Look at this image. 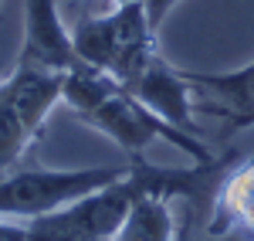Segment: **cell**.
<instances>
[{"instance_id":"obj_1","label":"cell","mask_w":254,"mask_h":241,"mask_svg":"<svg viewBox=\"0 0 254 241\" xmlns=\"http://www.w3.org/2000/svg\"><path fill=\"white\" fill-rule=\"evenodd\" d=\"M61 102L85 126H92L95 133L109 136L119 150H126L132 160L146 157V150L153 143H170L176 150H183L193 163L217 160V153L207 150V143H200V136L166 122L146 102H139L126 85H119L116 79H109L105 72H98L85 61H78L64 75V99Z\"/></svg>"},{"instance_id":"obj_2","label":"cell","mask_w":254,"mask_h":241,"mask_svg":"<svg viewBox=\"0 0 254 241\" xmlns=\"http://www.w3.org/2000/svg\"><path fill=\"white\" fill-rule=\"evenodd\" d=\"M156 31L149 27L142 0L116 3L109 14L81 17L71 27V44L85 65L105 72L119 85H129L156 51Z\"/></svg>"},{"instance_id":"obj_3","label":"cell","mask_w":254,"mask_h":241,"mask_svg":"<svg viewBox=\"0 0 254 241\" xmlns=\"http://www.w3.org/2000/svg\"><path fill=\"white\" fill-rule=\"evenodd\" d=\"M129 166H81V170H51L38 160L17 163L0 173V218L34 221L44 214L64 211L75 201L116 183Z\"/></svg>"},{"instance_id":"obj_4","label":"cell","mask_w":254,"mask_h":241,"mask_svg":"<svg viewBox=\"0 0 254 241\" xmlns=\"http://www.w3.org/2000/svg\"><path fill=\"white\" fill-rule=\"evenodd\" d=\"M196 116L220 122V140L254 126V61L234 72H187Z\"/></svg>"},{"instance_id":"obj_5","label":"cell","mask_w":254,"mask_h":241,"mask_svg":"<svg viewBox=\"0 0 254 241\" xmlns=\"http://www.w3.org/2000/svg\"><path fill=\"white\" fill-rule=\"evenodd\" d=\"M58 3L61 0H24V44L17 61L68 75L81 58L71 44V27H64L58 14Z\"/></svg>"},{"instance_id":"obj_6","label":"cell","mask_w":254,"mask_h":241,"mask_svg":"<svg viewBox=\"0 0 254 241\" xmlns=\"http://www.w3.org/2000/svg\"><path fill=\"white\" fill-rule=\"evenodd\" d=\"M139 102H146L153 112H159L166 122H173L180 129L196 136V109H193V85L187 81V72L173 68L163 58V51H153L149 61L139 68V75L126 85Z\"/></svg>"},{"instance_id":"obj_7","label":"cell","mask_w":254,"mask_h":241,"mask_svg":"<svg viewBox=\"0 0 254 241\" xmlns=\"http://www.w3.org/2000/svg\"><path fill=\"white\" fill-rule=\"evenodd\" d=\"M210 235H237L254 241V157L234 160L217 187Z\"/></svg>"},{"instance_id":"obj_8","label":"cell","mask_w":254,"mask_h":241,"mask_svg":"<svg viewBox=\"0 0 254 241\" xmlns=\"http://www.w3.org/2000/svg\"><path fill=\"white\" fill-rule=\"evenodd\" d=\"M38 136L41 133L20 112V105L14 102L7 81H0V173H7L10 166H17Z\"/></svg>"},{"instance_id":"obj_9","label":"cell","mask_w":254,"mask_h":241,"mask_svg":"<svg viewBox=\"0 0 254 241\" xmlns=\"http://www.w3.org/2000/svg\"><path fill=\"white\" fill-rule=\"evenodd\" d=\"M27 241H81V238L55 228V224L44 221V218H34V221H27Z\"/></svg>"},{"instance_id":"obj_10","label":"cell","mask_w":254,"mask_h":241,"mask_svg":"<svg viewBox=\"0 0 254 241\" xmlns=\"http://www.w3.org/2000/svg\"><path fill=\"white\" fill-rule=\"evenodd\" d=\"M183 0H142V7H146V17H149V27L159 34V27H163V20L173 14L176 7H180Z\"/></svg>"},{"instance_id":"obj_11","label":"cell","mask_w":254,"mask_h":241,"mask_svg":"<svg viewBox=\"0 0 254 241\" xmlns=\"http://www.w3.org/2000/svg\"><path fill=\"white\" fill-rule=\"evenodd\" d=\"M0 241H27V224L20 228L10 218H0Z\"/></svg>"},{"instance_id":"obj_12","label":"cell","mask_w":254,"mask_h":241,"mask_svg":"<svg viewBox=\"0 0 254 241\" xmlns=\"http://www.w3.org/2000/svg\"><path fill=\"white\" fill-rule=\"evenodd\" d=\"M183 241H244L237 235H207V238H183Z\"/></svg>"},{"instance_id":"obj_13","label":"cell","mask_w":254,"mask_h":241,"mask_svg":"<svg viewBox=\"0 0 254 241\" xmlns=\"http://www.w3.org/2000/svg\"><path fill=\"white\" fill-rule=\"evenodd\" d=\"M112 3H129V0H112Z\"/></svg>"},{"instance_id":"obj_14","label":"cell","mask_w":254,"mask_h":241,"mask_svg":"<svg viewBox=\"0 0 254 241\" xmlns=\"http://www.w3.org/2000/svg\"><path fill=\"white\" fill-rule=\"evenodd\" d=\"M0 7H3V0H0Z\"/></svg>"}]
</instances>
